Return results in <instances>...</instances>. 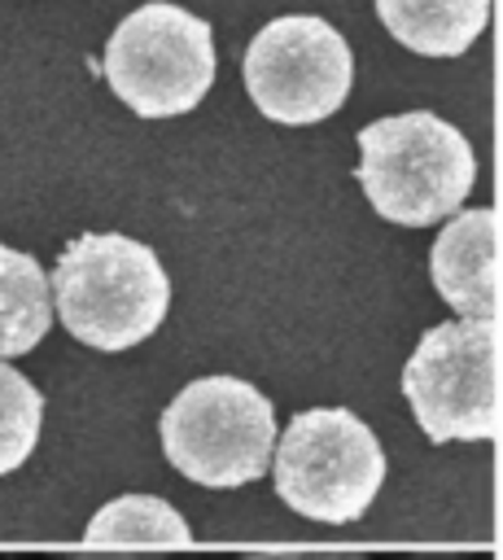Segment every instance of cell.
<instances>
[{
    "label": "cell",
    "mask_w": 503,
    "mask_h": 560,
    "mask_svg": "<svg viewBox=\"0 0 503 560\" xmlns=\"http://www.w3.org/2000/svg\"><path fill=\"white\" fill-rule=\"evenodd\" d=\"M48 293L61 328L101 354H122L149 341L171 311V276L162 258L122 232L74 236L48 276Z\"/></svg>",
    "instance_id": "obj_1"
},
{
    "label": "cell",
    "mask_w": 503,
    "mask_h": 560,
    "mask_svg": "<svg viewBox=\"0 0 503 560\" xmlns=\"http://www.w3.org/2000/svg\"><path fill=\"white\" fill-rule=\"evenodd\" d=\"M354 175L381 219L398 228H429L464 210L477 184V153L455 122L429 109H407L359 131Z\"/></svg>",
    "instance_id": "obj_2"
},
{
    "label": "cell",
    "mask_w": 503,
    "mask_h": 560,
    "mask_svg": "<svg viewBox=\"0 0 503 560\" xmlns=\"http://www.w3.org/2000/svg\"><path fill=\"white\" fill-rule=\"evenodd\" d=\"M157 433L175 472L206 490H241L271 468L280 429L258 385L241 376H197L166 402Z\"/></svg>",
    "instance_id": "obj_3"
},
{
    "label": "cell",
    "mask_w": 503,
    "mask_h": 560,
    "mask_svg": "<svg viewBox=\"0 0 503 560\" xmlns=\"http://www.w3.org/2000/svg\"><path fill=\"white\" fill-rule=\"evenodd\" d=\"M276 494L311 521H359L385 481V451L367 420L350 407L297 411L271 446Z\"/></svg>",
    "instance_id": "obj_4"
},
{
    "label": "cell",
    "mask_w": 503,
    "mask_h": 560,
    "mask_svg": "<svg viewBox=\"0 0 503 560\" xmlns=\"http://www.w3.org/2000/svg\"><path fill=\"white\" fill-rule=\"evenodd\" d=\"M101 74L131 114L179 118L197 109L214 83L210 22L171 0L140 4L109 31Z\"/></svg>",
    "instance_id": "obj_5"
},
{
    "label": "cell",
    "mask_w": 503,
    "mask_h": 560,
    "mask_svg": "<svg viewBox=\"0 0 503 560\" xmlns=\"http://www.w3.org/2000/svg\"><path fill=\"white\" fill-rule=\"evenodd\" d=\"M499 319H442L416 341L402 398L429 442H486L499 433Z\"/></svg>",
    "instance_id": "obj_6"
},
{
    "label": "cell",
    "mask_w": 503,
    "mask_h": 560,
    "mask_svg": "<svg viewBox=\"0 0 503 560\" xmlns=\"http://www.w3.org/2000/svg\"><path fill=\"white\" fill-rule=\"evenodd\" d=\"M254 109L284 127L332 118L354 83V52L346 35L319 13L271 18L241 61Z\"/></svg>",
    "instance_id": "obj_7"
},
{
    "label": "cell",
    "mask_w": 503,
    "mask_h": 560,
    "mask_svg": "<svg viewBox=\"0 0 503 560\" xmlns=\"http://www.w3.org/2000/svg\"><path fill=\"white\" fill-rule=\"evenodd\" d=\"M429 280L459 319H499V210H455L429 249Z\"/></svg>",
    "instance_id": "obj_8"
},
{
    "label": "cell",
    "mask_w": 503,
    "mask_h": 560,
    "mask_svg": "<svg viewBox=\"0 0 503 560\" xmlns=\"http://www.w3.org/2000/svg\"><path fill=\"white\" fill-rule=\"evenodd\" d=\"M381 26L420 57H459L490 22V0H376Z\"/></svg>",
    "instance_id": "obj_9"
},
{
    "label": "cell",
    "mask_w": 503,
    "mask_h": 560,
    "mask_svg": "<svg viewBox=\"0 0 503 560\" xmlns=\"http://www.w3.org/2000/svg\"><path fill=\"white\" fill-rule=\"evenodd\" d=\"M52 328L48 271L35 254L0 241V359L31 354Z\"/></svg>",
    "instance_id": "obj_10"
},
{
    "label": "cell",
    "mask_w": 503,
    "mask_h": 560,
    "mask_svg": "<svg viewBox=\"0 0 503 560\" xmlns=\"http://www.w3.org/2000/svg\"><path fill=\"white\" fill-rule=\"evenodd\" d=\"M92 551H171V547H188V521L179 516V508H171L157 494H122L114 503H105L87 529H83Z\"/></svg>",
    "instance_id": "obj_11"
},
{
    "label": "cell",
    "mask_w": 503,
    "mask_h": 560,
    "mask_svg": "<svg viewBox=\"0 0 503 560\" xmlns=\"http://www.w3.org/2000/svg\"><path fill=\"white\" fill-rule=\"evenodd\" d=\"M44 424V394L0 359V477L22 468L39 442Z\"/></svg>",
    "instance_id": "obj_12"
},
{
    "label": "cell",
    "mask_w": 503,
    "mask_h": 560,
    "mask_svg": "<svg viewBox=\"0 0 503 560\" xmlns=\"http://www.w3.org/2000/svg\"><path fill=\"white\" fill-rule=\"evenodd\" d=\"M245 560H372L363 551H258Z\"/></svg>",
    "instance_id": "obj_13"
},
{
    "label": "cell",
    "mask_w": 503,
    "mask_h": 560,
    "mask_svg": "<svg viewBox=\"0 0 503 560\" xmlns=\"http://www.w3.org/2000/svg\"><path fill=\"white\" fill-rule=\"evenodd\" d=\"M57 560H162V556H127V551H87V556H57Z\"/></svg>",
    "instance_id": "obj_14"
},
{
    "label": "cell",
    "mask_w": 503,
    "mask_h": 560,
    "mask_svg": "<svg viewBox=\"0 0 503 560\" xmlns=\"http://www.w3.org/2000/svg\"><path fill=\"white\" fill-rule=\"evenodd\" d=\"M411 560H437V556H411Z\"/></svg>",
    "instance_id": "obj_15"
}]
</instances>
